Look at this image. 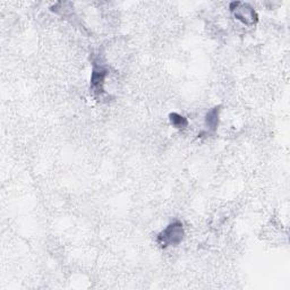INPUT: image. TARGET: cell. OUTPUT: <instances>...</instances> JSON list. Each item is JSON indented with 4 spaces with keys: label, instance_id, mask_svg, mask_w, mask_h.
<instances>
[{
    "label": "cell",
    "instance_id": "4",
    "mask_svg": "<svg viewBox=\"0 0 290 290\" xmlns=\"http://www.w3.org/2000/svg\"><path fill=\"white\" fill-rule=\"evenodd\" d=\"M206 124L208 129L214 130L219 125V109L214 108V109L210 110L206 117Z\"/></svg>",
    "mask_w": 290,
    "mask_h": 290
},
{
    "label": "cell",
    "instance_id": "1",
    "mask_svg": "<svg viewBox=\"0 0 290 290\" xmlns=\"http://www.w3.org/2000/svg\"><path fill=\"white\" fill-rule=\"evenodd\" d=\"M184 229L180 222H173L169 225L166 229L159 235V243L162 246H172L179 244L183 241Z\"/></svg>",
    "mask_w": 290,
    "mask_h": 290
},
{
    "label": "cell",
    "instance_id": "5",
    "mask_svg": "<svg viewBox=\"0 0 290 290\" xmlns=\"http://www.w3.org/2000/svg\"><path fill=\"white\" fill-rule=\"evenodd\" d=\"M170 122H171V124L176 127V128H184V127L187 125L186 118L178 114L170 115Z\"/></svg>",
    "mask_w": 290,
    "mask_h": 290
},
{
    "label": "cell",
    "instance_id": "2",
    "mask_svg": "<svg viewBox=\"0 0 290 290\" xmlns=\"http://www.w3.org/2000/svg\"><path fill=\"white\" fill-rule=\"evenodd\" d=\"M236 8L233 9L236 18H238L239 21H242L245 24H252L255 22V18H256V14L255 11L250 8L249 5L242 2L235 3Z\"/></svg>",
    "mask_w": 290,
    "mask_h": 290
},
{
    "label": "cell",
    "instance_id": "3",
    "mask_svg": "<svg viewBox=\"0 0 290 290\" xmlns=\"http://www.w3.org/2000/svg\"><path fill=\"white\" fill-rule=\"evenodd\" d=\"M107 72L104 71L101 67H95L93 69V73H92V79H91V84L93 91L96 93H101L103 91V84L104 80H106Z\"/></svg>",
    "mask_w": 290,
    "mask_h": 290
}]
</instances>
